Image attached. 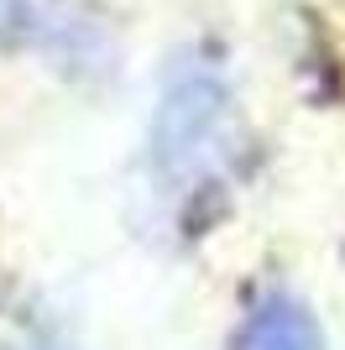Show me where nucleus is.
<instances>
[{
	"label": "nucleus",
	"instance_id": "obj_1",
	"mask_svg": "<svg viewBox=\"0 0 345 350\" xmlns=\"http://www.w3.org/2000/svg\"><path fill=\"white\" fill-rule=\"evenodd\" d=\"M241 157V120L230 105V89L209 68H183L157 100L152 126V173L157 193H168L172 209H199L209 193H220Z\"/></svg>",
	"mask_w": 345,
	"mask_h": 350
},
{
	"label": "nucleus",
	"instance_id": "obj_2",
	"mask_svg": "<svg viewBox=\"0 0 345 350\" xmlns=\"http://www.w3.org/2000/svg\"><path fill=\"white\" fill-rule=\"evenodd\" d=\"M225 350H324L314 308L293 288H261L246 304L241 324L230 329Z\"/></svg>",
	"mask_w": 345,
	"mask_h": 350
},
{
	"label": "nucleus",
	"instance_id": "obj_3",
	"mask_svg": "<svg viewBox=\"0 0 345 350\" xmlns=\"http://www.w3.org/2000/svg\"><path fill=\"white\" fill-rule=\"evenodd\" d=\"M5 350H63V345H53V340H42V335H21V340H11Z\"/></svg>",
	"mask_w": 345,
	"mask_h": 350
}]
</instances>
